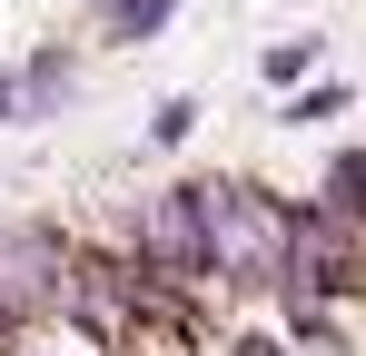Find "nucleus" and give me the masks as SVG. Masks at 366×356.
<instances>
[{
    "label": "nucleus",
    "instance_id": "f257e3e1",
    "mask_svg": "<svg viewBox=\"0 0 366 356\" xmlns=\"http://www.w3.org/2000/svg\"><path fill=\"white\" fill-rule=\"evenodd\" d=\"M198 218H208V267L238 287H277L287 277V208L238 178H198Z\"/></svg>",
    "mask_w": 366,
    "mask_h": 356
},
{
    "label": "nucleus",
    "instance_id": "f03ea898",
    "mask_svg": "<svg viewBox=\"0 0 366 356\" xmlns=\"http://www.w3.org/2000/svg\"><path fill=\"white\" fill-rule=\"evenodd\" d=\"M69 297V247L50 228H10L0 237V307H10V327L20 317H50Z\"/></svg>",
    "mask_w": 366,
    "mask_h": 356
},
{
    "label": "nucleus",
    "instance_id": "7ed1b4c3",
    "mask_svg": "<svg viewBox=\"0 0 366 356\" xmlns=\"http://www.w3.org/2000/svg\"><path fill=\"white\" fill-rule=\"evenodd\" d=\"M139 257H149L159 277H218V267H208V218H198V178L139 208Z\"/></svg>",
    "mask_w": 366,
    "mask_h": 356
},
{
    "label": "nucleus",
    "instance_id": "20e7f679",
    "mask_svg": "<svg viewBox=\"0 0 366 356\" xmlns=\"http://www.w3.org/2000/svg\"><path fill=\"white\" fill-rule=\"evenodd\" d=\"M50 99H69V59H60V50H40L10 89H0V109H10V119H40Z\"/></svg>",
    "mask_w": 366,
    "mask_h": 356
},
{
    "label": "nucleus",
    "instance_id": "39448f33",
    "mask_svg": "<svg viewBox=\"0 0 366 356\" xmlns=\"http://www.w3.org/2000/svg\"><path fill=\"white\" fill-rule=\"evenodd\" d=\"M169 20V0H109V40H149Z\"/></svg>",
    "mask_w": 366,
    "mask_h": 356
},
{
    "label": "nucleus",
    "instance_id": "423d86ee",
    "mask_svg": "<svg viewBox=\"0 0 366 356\" xmlns=\"http://www.w3.org/2000/svg\"><path fill=\"white\" fill-rule=\"evenodd\" d=\"M188 129H198V99H159V119H149V139H159V149H179Z\"/></svg>",
    "mask_w": 366,
    "mask_h": 356
},
{
    "label": "nucleus",
    "instance_id": "0eeeda50",
    "mask_svg": "<svg viewBox=\"0 0 366 356\" xmlns=\"http://www.w3.org/2000/svg\"><path fill=\"white\" fill-rule=\"evenodd\" d=\"M297 69H317V40H277L267 50V79H297Z\"/></svg>",
    "mask_w": 366,
    "mask_h": 356
},
{
    "label": "nucleus",
    "instance_id": "6e6552de",
    "mask_svg": "<svg viewBox=\"0 0 366 356\" xmlns=\"http://www.w3.org/2000/svg\"><path fill=\"white\" fill-rule=\"evenodd\" d=\"M337 109H347V89H307V99H297V109H287V119H297V129H307V119H337Z\"/></svg>",
    "mask_w": 366,
    "mask_h": 356
},
{
    "label": "nucleus",
    "instance_id": "1a4fd4ad",
    "mask_svg": "<svg viewBox=\"0 0 366 356\" xmlns=\"http://www.w3.org/2000/svg\"><path fill=\"white\" fill-rule=\"evenodd\" d=\"M238 356H287V347H267V337H238Z\"/></svg>",
    "mask_w": 366,
    "mask_h": 356
}]
</instances>
